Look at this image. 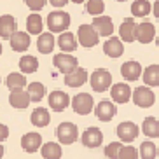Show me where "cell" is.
Listing matches in <instances>:
<instances>
[{
	"label": "cell",
	"mask_w": 159,
	"mask_h": 159,
	"mask_svg": "<svg viewBox=\"0 0 159 159\" xmlns=\"http://www.w3.org/2000/svg\"><path fill=\"white\" fill-rule=\"evenodd\" d=\"M52 65L56 66L61 74H70V72H74L75 68L79 66V60L74 58L70 52H63L61 51V52H58V54H54V58H52Z\"/></svg>",
	"instance_id": "277c9868"
},
{
	"label": "cell",
	"mask_w": 159,
	"mask_h": 159,
	"mask_svg": "<svg viewBox=\"0 0 159 159\" xmlns=\"http://www.w3.org/2000/svg\"><path fill=\"white\" fill-rule=\"evenodd\" d=\"M58 47L63 52H74L79 47V39L72 32H63L58 35Z\"/></svg>",
	"instance_id": "ffe728a7"
},
{
	"label": "cell",
	"mask_w": 159,
	"mask_h": 159,
	"mask_svg": "<svg viewBox=\"0 0 159 159\" xmlns=\"http://www.w3.org/2000/svg\"><path fill=\"white\" fill-rule=\"evenodd\" d=\"M49 2H51L56 9H61V7H65V5L68 4V0H49Z\"/></svg>",
	"instance_id": "f35d334b"
},
{
	"label": "cell",
	"mask_w": 159,
	"mask_h": 159,
	"mask_svg": "<svg viewBox=\"0 0 159 159\" xmlns=\"http://www.w3.org/2000/svg\"><path fill=\"white\" fill-rule=\"evenodd\" d=\"M30 102H32V96H30L28 89L25 91V89H12L9 94V103L11 107L18 108V110H23V108H26L30 105Z\"/></svg>",
	"instance_id": "8fae6325"
},
{
	"label": "cell",
	"mask_w": 159,
	"mask_h": 159,
	"mask_svg": "<svg viewBox=\"0 0 159 159\" xmlns=\"http://www.w3.org/2000/svg\"><path fill=\"white\" fill-rule=\"evenodd\" d=\"M133 102H135L136 107H142V108H149L154 105L156 102V94L154 91L150 89V86H140L133 91Z\"/></svg>",
	"instance_id": "5b68a950"
},
{
	"label": "cell",
	"mask_w": 159,
	"mask_h": 159,
	"mask_svg": "<svg viewBox=\"0 0 159 159\" xmlns=\"http://www.w3.org/2000/svg\"><path fill=\"white\" fill-rule=\"evenodd\" d=\"M7 136H9V128L5 126V124H2V126H0V138H2V142H4Z\"/></svg>",
	"instance_id": "ab89813d"
},
{
	"label": "cell",
	"mask_w": 159,
	"mask_h": 159,
	"mask_svg": "<svg viewBox=\"0 0 159 159\" xmlns=\"http://www.w3.org/2000/svg\"><path fill=\"white\" fill-rule=\"evenodd\" d=\"M156 39V26L150 21H143L136 26V40L140 44H150Z\"/></svg>",
	"instance_id": "4fadbf2b"
},
{
	"label": "cell",
	"mask_w": 159,
	"mask_h": 159,
	"mask_svg": "<svg viewBox=\"0 0 159 159\" xmlns=\"http://www.w3.org/2000/svg\"><path fill=\"white\" fill-rule=\"evenodd\" d=\"M91 25L96 28V32L100 33V37H112V33H114L112 18H108V16H94Z\"/></svg>",
	"instance_id": "9a60e30c"
},
{
	"label": "cell",
	"mask_w": 159,
	"mask_h": 159,
	"mask_svg": "<svg viewBox=\"0 0 159 159\" xmlns=\"http://www.w3.org/2000/svg\"><path fill=\"white\" fill-rule=\"evenodd\" d=\"M16 32H18V25H16L14 16H11V14L0 16V37L9 40Z\"/></svg>",
	"instance_id": "2e32d148"
},
{
	"label": "cell",
	"mask_w": 159,
	"mask_h": 159,
	"mask_svg": "<svg viewBox=\"0 0 159 159\" xmlns=\"http://www.w3.org/2000/svg\"><path fill=\"white\" fill-rule=\"evenodd\" d=\"M103 142V135L102 131L98 129V128H88V129L82 133V145L84 147H89V149H96V147H100Z\"/></svg>",
	"instance_id": "ac0fdd59"
},
{
	"label": "cell",
	"mask_w": 159,
	"mask_h": 159,
	"mask_svg": "<svg viewBox=\"0 0 159 159\" xmlns=\"http://www.w3.org/2000/svg\"><path fill=\"white\" fill-rule=\"evenodd\" d=\"M157 156V149L152 142H142L140 145V157L142 159H156Z\"/></svg>",
	"instance_id": "e575fe53"
},
{
	"label": "cell",
	"mask_w": 159,
	"mask_h": 159,
	"mask_svg": "<svg viewBox=\"0 0 159 159\" xmlns=\"http://www.w3.org/2000/svg\"><path fill=\"white\" fill-rule=\"evenodd\" d=\"M116 112H117L116 105H114L112 102H108V100H102V102L94 107V114H96V117H98L100 121H103V122H108L114 116H116Z\"/></svg>",
	"instance_id": "7402d4cb"
},
{
	"label": "cell",
	"mask_w": 159,
	"mask_h": 159,
	"mask_svg": "<svg viewBox=\"0 0 159 159\" xmlns=\"http://www.w3.org/2000/svg\"><path fill=\"white\" fill-rule=\"evenodd\" d=\"M103 52L108 58H121L124 54V40L121 37H108L103 44Z\"/></svg>",
	"instance_id": "30bf717a"
},
{
	"label": "cell",
	"mask_w": 159,
	"mask_h": 159,
	"mask_svg": "<svg viewBox=\"0 0 159 159\" xmlns=\"http://www.w3.org/2000/svg\"><path fill=\"white\" fill-rule=\"evenodd\" d=\"M156 44H157V47H159V35H157V39H156Z\"/></svg>",
	"instance_id": "7bdbcfd3"
},
{
	"label": "cell",
	"mask_w": 159,
	"mask_h": 159,
	"mask_svg": "<svg viewBox=\"0 0 159 159\" xmlns=\"http://www.w3.org/2000/svg\"><path fill=\"white\" fill-rule=\"evenodd\" d=\"M61 154H63V150H61L60 143H56V142H47V143L42 145L44 159H61Z\"/></svg>",
	"instance_id": "4dcf8cb0"
},
{
	"label": "cell",
	"mask_w": 159,
	"mask_h": 159,
	"mask_svg": "<svg viewBox=\"0 0 159 159\" xmlns=\"http://www.w3.org/2000/svg\"><path fill=\"white\" fill-rule=\"evenodd\" d=\"M152 9H154V5L149 0H136L131 4V14L135 18H145L152 12Z\"/></svg>",
	"instance_id": "484cf974"
},
{
	"label": "cell",
	"mask_w": 159,
	"mask_h": 159,
	"mask_svg": "<svg viewBox=\"0 0 159 159\" xmlns=\"http://www.w3.org/2000/svg\"><path fill=\"white\" fill-rule=\"evenodd\" d=\"M84 7H86V12L91 16H102L103 11H105L103 0H88Z\"/></svg>",
	"instance_id": "836d02e7"
},
{
	"label": "cell",
	"mask_w": 159,
	"mask_h": 159,
	"mask_svg": "<svg viewBox=\"0 0 159 159\" xmlns=\"http://www.w3.org/2000/svg\"><path fill=\"white\" fill-rule=\"evenodd\" d=\"M136 26H138V25L135 23V16L126 18L121 23V26H119V37L128 44L135 42L136 40Z\"/></svg>",
	"instance_id": "ba28073f"
},
{
	"label": "cell",
	"mask_w": 159,
	"mask_h": 159,
	"mask_svg": "<svg viewBox=\"0 0 159 159\" xmlns=\"http://www.w3.org/2000/svg\"><path fill=\"white\" fill-rule=\"evenodd\" d=\"M28 93L32 96V102H40L46 96V86L42 82H32L28 84Z\"/></svg>",
	"instance_id": "d6a6232c"
},
{
	"label": "cell",
	"mask_w": 159,
	"mask_h": 159,
	"mask_svg": "<svg viewBox=\"0 0 159 159\" xmlns=\"http://www.w3.org/2000/svg\"><path fill=\"white\" fill-rule=\"evenodd\" d=\"M117 136L121 138V142H133L138 136V126H136L135 122H131V121H124L121 122L119 126H117Z\"/></svg>",
	"instance_id": "5bb4252c"
},
{
	"label": "cell",
	"mask_w": 159,
	"mask_h": 159,
	"mask_svg": "<svg viewBox=\"0 0 159 159\" xmlns=\"http://www.w3.org/2000/svg\"><path fill=\"white\" fill-rule=\"evenodd\" d=\"M121 75L124 77L126 80H129V82H135V80H138L143 75V70H142V65L138 63V61H124L121 66Z\"/></svg>",
	"instance_id": "9c48e42d"
},
{
	"label": "cell",
	"mask_w": 159,
	"mask_h": 159,
	"mask_svg": "<svg viewBox=\"0 0 159 159\" xmlns=\"http://www.w3.org/2000/svg\"><path fill=\"white\" fill-rule=\"evenodd\" d=\"M89 82H91L93 91L103 93V91L112 88V75H110V72L107 68H96L91 74V77H89Z\"/></svg>",
	"instance_id": "7a4b0ae2"
},
{
	"label": "cell",
	"mask_w": 159,
	"mask_h": 159,
	"mask_svg": "<svg viewBox=\"0 0 159 159\" xmlns=\"http://www.w3.org/2000/svg\"><path fill=\"white\" fill-rule=\"evenodd\" d=\"M70 96L65 91H52L49 94V107L56 112H63L68 105H70Z\"/></svg>",
	"instance_id": "d6986e66"
},
{
	"label": "cell",
	"mask_w": 159,
	"mask_h": 159,
	"mask_svg": "<svg viewBox=\"0 0 159 159\" xmlns=\"http://www.w3.org/2000/svg\"><path fill=\"white\" fill-rule=\"evenodd\" d=\"M30 121H32L33 126L44 128V126H47V124H49V121H51V116H49V112H47L44 107H39V108H35V110L32 112Z\"/></svg>",
	"instance_id": "83f0119b"
},
{
	"label": "cell",
	"mask_w": 159,
	"mask_h": 159,
	"mask_svg": "<svg viewBox=\"0 0 159 159\" xmlns=\"http://www.w3.org/2000/svg\"><path fill=\"white\" fill-rule=\"evenodd\" d=\"M9 44H11V49L16 52H23L26 51L32 44V39H30V33L28 32H16L12 37L9 39Z\"/></svg>",
	"instance_id": "e0dca14e"
},
{
	"label": "cell",
	"mask_w": 159,
	"mask_h": 159,
	"mask_svg": "<svg viewBox=\"0 0 159 159\" xmlns=\"http://www.w3.org/2000/svg\"><path fill=\"white\" fill-rule=\"evenodd\" d=\"M142 131H143V135L149 136V138H157L159 136V121L156 117H147V119H143Z\"/></svg>",
	"instance_id": "1f68e13d"
},
{
	"label": "cell",
	"mask_w": 159,
	"mask_h": 159,
	"mask_svg": "<svg viewBox=\"0 0 159 159\" xmlns=\"http://www.w3.org/2000/svg\"><path fill=\"white\" fill-rule=\"evenodd\" d=\"M72 108H74L79 116H86V114H89L94 108L93 96H91V94H88V93L75 94L74 100H72Z\"/></svg>",
	"instance_id": "52a82bcc"
},
{
	"label": "cell",
	"mask_w": 159,
	"mask_h": 159,
	"mask_svg": "<svg viewBox=\"0 0 159 159\" xmlns=\"http://www.w3.org/2000/svg\"><path fill=\"white\" fill-rule=\"evenodd\" d=\"M138 156H140V152L135 147L128 145V147H122L121 154H119V159H138Z\"/></svg>",
	"instance_id": "8d00e7d4"
},
{
	"label": "cell",
	"mask_w": 159,
	"mask_h": 159,
	"mask_svg": "<svg viewBox=\"0 0 159 159\" xmlns=\"http://www.w3.org/2000/svg\"><path fill=\"white\" fill-rule=\"evenodd\" d=\"M77 39H79L80 46L91 49L100 42V33L96 32L93 25H80L79 30H77Z\"/></svg>",
	"instance_id": "3957f363"
},
{
	"label": "cell",
	"mask_w": 159,
	"mask_h": 159,
	"mask_svg": "<svg viewBox=\"0 0 159 159\" xmlns=\"http://www.w3.org/2000/svg\"><path fill=\"white\" fill-rule=\"evenodd\" d=\"M86 80H88V72L80 66H77L70 74H65V84L68 88H80Z\"/></svg>",
	"instance_id": "603a6c76"
},
{
	"label": "cell",
	"mask_w": 159,
	"mask_h": 159,
	"mask_svg": "<svg viewBox=\"0 0 159 159\" xmlns=\"http://www.w3.org/2000/svg\"><path fill=\"white\" fill-rule=\"evenodd\" d=\"M56 136L60 143H65V145H70L77 140L79 136V129L75 126L74 122H61L60 126L56 128Z\"/></svg>",
	"instance_id": "8992f818"
},
{
	"label": "cell",
	"mask_w": 159,
	"mask_h": 159,
	"mask_svg": "<svg viewBox=\"0 0 159 159\" xmlns=\"http://www.w3.org/2000/svg\"><path fill=\"white\" fill-rule=\"evenodd\" d=\"M143 82L150 88H157L159 86V65H149L143 70Z\"/></svg>",
	"instance_id": "f546056e"
},
{
	"label": "cell",
	"mask_w": 159,
	"mask_h": 159,
	"mask_svg": "<svg viewBox=\"0 0 159 159\" xmlns=\"http://www.w3.org/2000/svg\"><path fill=\"white\" fill-rule=\"evenodd\" d=\"M19 70L23 74H35L39 70V60L32 54H25L23 58H19Z\"/></svg>",
	"instance_id": "f1b7e54d"
},
{
	"label": "cell",
	"mask_w": 159,
	"mask_h": 159,
	"mask_svg": "<svg viewBox=\"0 0 159 159\" xmlns=\"http://www.w3.org/2000/svg\"><path fill=\"white\" fill-rule=\"evenodd\" d=\"M152 12H154L156 19L159 21V0H157V2H154V9H152Z\"/></svg>",
	"instance_id": "60d3db41"
},
{
	"label": "cell",
	"mask_w": 159,
	"mask_h": 159,
	"mask_svg": "<svg viewBox=\"0 0 159 159\" xmlns=\"http://www.w3.org/2000/svg\"><path fill=\"white\" fill-rule=\"evenodd\" d=\"M54 46H58V39H54L52 32H42L39 35L37 39V49L39 52H42V54H49L52 52Z\"/></svg>",
	"instance_id": "44dd1931"
},
{
	"label": "cell",
	"mask_w": 159,
	"mask_h": 159,
	"mask_svg": "<svg viewBox=\"0 0 159 159\" xmlns=\"http://www.w3.org/2000/svg\"><path fill=\"white\" fill-rule=\"evenodd\" d=\"M5 86L12 91V89H25V86L28 84H26V77H25L23 72H12V74L7 75Z\"/></svg>",
	"instance_id": "4316f807"
},
{
	"label": "cell",
	"mask_w": 159,
	"mask_h": 159,
	"mask_svg": "<svg viewBox=\"0 0 159 159\" xmlns=\"http://www.w3.org/2000/svg\"><path fill=\"white\" fill-rule=\"evenodd\" d=\"M72 2H74V4H86L88 0H72Z\"/></svg>",
	"instance_id": "b9f144b4"
},
{
	"label": "cell",
	"mask_w": 159,
	"mask_h": 159,
	"mask_svg": "<svg viewBox=\"0 0 159 159\" xmlns=\"http://www.w3.org/2000/svg\"><path fill=\"white\" fill-rule=\"evenodd\" d=\"M110 96L116 103H126L129 102V98H133V91L128 84L124 82H117L110 88Z\"/></svg>",
	"instance_id": "7c38bea8"
},
{
	"label": "cell",
	"mask_w": 159,
	"mask_h": 159,
	"mask_svg": "<svg viewBox=\"0 0 159 159\" xmlns=\"http://www.w3.org/2000/svg\"><path fill=\"white\" fill-rule=\"evenodd\" d=\"M122 147H124V145H122L121 142H112V143H108L107 147H105V156H107L108 159L119 157V154H121Z\"/></svg>",
	"instance_id": "d590c367"
},
{
	"label": "cell",
	"mask_w": 159,
	"mask_h": 159,
	"mask_svg": "<svg viewBox=\"0 0 159 159\" xmlns=\"http://www.w3.org/2000/svg\"><path fill=\"white\" fill-rule=\"evenodd\" d=\"M47 23V28H49V32L52 33H63L68 30V26H70V14L68 12H65V11H52V12H49V16H47L46 19Z\"/></svg>",
	"instance_id": "6da1fadb"
},
{
	"label": "cell",
	"mask_w": 159,
	"mask_h": 159,
	"mask_svg": "<svg viewBox=\"0 0 159 159\" xmlns=\"http://www.w3.org/2000/svg\"><path fill=\"white\" fill-rule=\"evenodd\" d=\"M21 147H23L26 152L33 154V152H37V150L42 147V136L39 135V133H26V135H23V138H21Z\"/></svg>",
	"instance_id": "cb8c5ba5"
},
{
	"label": "cell",
	"mask_w": 159,
	"mask_h": 159,
	"mask_svg": "<svg viewBox=\"0 0 159 159\" xmlns=\"http://www.w3.org/2000/svg\"><path fill=\"white\" fill-rule=\"evenodd\" d=\"M116 2H126V0H116Z\"/></svg>",
	"instance_id": "ee69618b"
},
{
	"label": "cell",
	"mask_w": 159,
	"mask_h": 159,
	"mask_svg": "<svg viewBox=\"0 0 159 159\" xmlns=\"http://www.w3.org/2000/svg\"><path fill=\"white\" fill-rule=\"evenodd\" d=\"M46 2H47V0H25L26 7H28L30 11H33V12L42 11L44 7H46Z\"/></svg>",
	"instance_id": "74e56055"
},
{
	"label": "cell",
	"mask_w": 159,
	"mask_h": 159,
	"mask_svg": "<svg viewBox=\"0 0 159 159\" xmlns=\"http://www.w3.org/2000/svg\"><path fill=\"white\" fill-rule=\"evenodd\" d=\"M44 30V19L40 14L37 12H32V14L26 18V32L30 35H40Z\"/></svg>",
	"instance_id": "d4e9b609"
}]
</instances>
